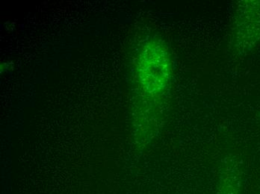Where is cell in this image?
Returning <instances> with one entry per match:
<instances>
[{
    "label": "cell",
    "mask_w": 260,
    "mask_h": 194,
    "mask_svg": "<svg viewBox=\"0 0 260 194\" xmlns=\"http://www.w3.org/2000/svg\"><path fill=\"white\" fill-rule=\"evenodd\" d=\"M169 53L160 43H147L138 62L139 80L144 89L152 94H158L167 86L171 75Z\"/></svg>",
    "instance_id": "6da1fadb"
},
{
    "label": "cell",
    "mask_w": 260,
    "mask_h": 194,
    "mask_svg": "<svg viewBox=\"0 0 260 194\" xmlns=\"http://www.w3.org/2000/svg\"><path fill=\"white\" fill-rule=\"evenodd\" d=\"M242 181L239 169L225 167L218 178L215 194H242Z\"/></svg>",
    "instance_id": "7a4b0ae2"
}]
</instances>
